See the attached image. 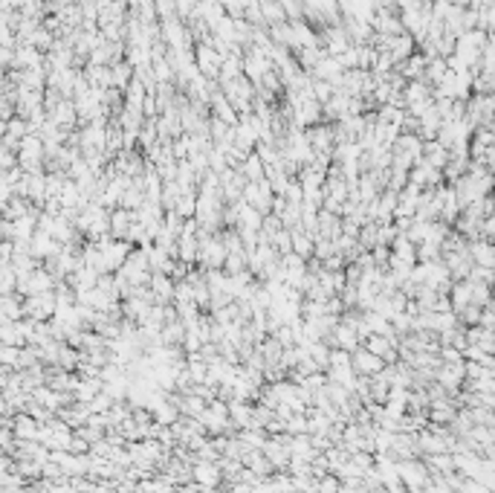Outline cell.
Wrapping results in <instances>:
<instances>
[]
</instances>
